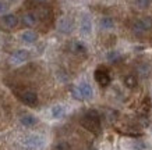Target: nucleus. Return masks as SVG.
<instances>
[{
	"mask_svg": "<svg viewBox=\"0 0 152 150\" xmlns=\"http://www.w3.org/2000/svg\"><path fill=\"white\" fill-rule=\"evenodd\" d=\"M21 38H23V41L25 43H34L38 39V35H37V32H34V31H25L21 35Z\"/></svg>",
	"mask_w": 152,
	"mask_h": 150,
	"instance_id": "nucleus-11",
	"label": "nucleus"
},
{
	"mask_svg": "<svg viewBox=\"0 0 152 150\" xmlns=\"http://www.w3.org/2000/svg\"><path fill=\"white\" fill-rule=\"evenodd\" d=\"M57 27H59V29H60L61 32L67 33V32L71 31V28H73V24H71V21H70V20L63 18V20H60V21H59Z\"/></svg>",
	"mask_w": 152,
	"mask_h": 150,
	"instance_id": "nucleus-9",
	"label": "nucleus"
},
{
	"mask_svg": "<svg viewBox=\"0 0 152 150\" xmlns=\"http://www.w3.org/2000/svg\"><path fill=\"white\" fill-rule=\"evenodd\" d=\"M81 125L87 131L98 135L101 132V118H99L96 111H88L84 114L83 118H81Z\"/></svg>",
	"mask_w": 152,
	"mask_h": 150,
	"instance_id": "nucleus-1",
	"label": "nucleus"
},
{
	"mask_svg": "<svg viewBox=\"0 0 152 150\" xmlns=\"http://www.w3.org/2000/svg\"><path fill=\"white\" fill-rule=\"evenodd\" d=\"M151 28H152V18H149V17H144V18L137 20L133 25L134 32H137V33L149 31Z\"/></svg>",
	"mask_w": 152,
	"mask_h": 150,
	"instance_id": "nucleus-2",
	"label": "nucleus"
},
{
	"mask_svg": "<svg viewBox=\"0 0 152 150\" xmlns=\"http://www.w3.org/2000/svg\"><path fill=\"white\" fill-rule=\"evenodd\" d=\"M28 57H29V54H28L27 50H17V51L13 53V57H11V59H13L14 61H17V63H23V61L28 60Z\"/></svg>",
	"mask_w": 152,
	"mask_h": 150,
	"instance_id": "nucleus-8",
	"label": "nucleus"
},
{
	"mask_svg": "<svg viewBox=\"0 0 152 150\" xmlns=\"http://www.w3.org/2000/svg\"><path fill=\"white\" fill-rule=\"evenodd\" d=\"M91 31H92L91 20L88 18V17H84L83 21H81V32H83L84 35H88V33H91Z\"/></svg>",
	"mask_w": 152,
	"mask_h": 150,
	"instance_id": "nucleus-10",
	"label": "nucleus"
},
{
	"mask_svg": "<svg viewBox=\"0 0 152 150\" xmlns=\"http://www.w3.org/2000/svg\"><path fill=\"white\" fill-rule=\"evenodd\" d=\"M20 99H21V101H23L24 104L31 106V107L38 104V96H37V93H34L32 91L23 92V93L20 95Z\"/></svg>",
	"mask_w": 152,
	"mask_h": 150,
	"instance_id": "nucleus-4",
	"label": "nucleus"
},
{
	"mask_svg": "<svg viewBox=\"0 0 152 150\" xmlns=\"http://www.w3.org/2000/svg\"><path fill=\"white\" fill-rule=\"evenodd\" d=\"M151 4V0H135V6L138 9H147Z\"/></svg>",
	"mask_w": 152,
	"mask_h": 150,
	"instance_id": "nucleus-16",
	"label": "nucleus"
},
{
	"mask_svg": "<svg viewBox=\"0 0 152 150\" xmlns=\"http://www.w3.org/2000/svg\"><path fill=\"white\" fill-rule=\"evenodd\" d=\"M101 27L105 28V29H110V28L115 27V21L109 17H105V18L101 20Z\"/></svg>",
	"mask_w": 152,
	"mask_h": 150,
	"instance_id": "nucleus-13",
	"label": "nucleus"
},
{
	"mask_svg": "<svg viewBox=\"0 0 152 150\" xmlns=\"http://www.w3.org/2000/svg\"><path fill=\"white\" fill-rule=\"evenodd\" d=\"M107 59L110 60V61H117V60H119V54H117L116 51H112L110 54L107 56Z\"/></svg>",
	"mask_w": 152,
	"mask_h": 150,
	"instance_id": "nucleus-18",
	"label": "nucleus"
},
{
	"mask_svg": "<svg viewBox=\"0 0 152 150\" xmlns=\"http://www.w3.org/2000/svg\"><path fill=\"white\" fill-rule=\"evenodd\" d=\"M38 22V15L35 13H27L23 15V24L25 27H34Z\"/></svg>",
	"mask_w": 152,
	"mask_h": 150,
	"instance_id": "nucleus-7",
	"label": "nucleus"
},
{
	"mask_svg": "<svg viewBox=\"0 0 152 150\" xmlns=\"http://www.w3.org/2000/svg\"><path fill=\"white\" fill-rule=\"evenodd\" d=\"M34 1H37V3H43V1H46V0H34Z\"/></svg>",
	"mask_w": 152,
	"mask_h": 150,
	"instance_id": "nucleus-20",
	"label": "nucleus"
},
{
	"mask_svg": "<svg viewBox=\"0 0 152 150\" xmlns=\"http://www.w3.org/2000/svg\"><path fill=\"white\" fill-rule=\"evenodd\" d=\"M6 10H7V4H6L4 1H0V14L4 13Z\"/></svg>",
	"mask_w": 152,
	"mask_h": 150,
	"instance_id": "nucleus-19",
	"label": "nucleus"
},
{
	"mask_svg": "<svg viewBox=\"0 0 152 150\" xmlns=\"http://www.w3.org/2000/svg\"><path fill=\"white\" fill-rule=\"evenodd\" d=\"M21 122H23L24 125H27V127H31V125H34V124L37 122V120H35V117H32V115L25 114L23 118H21Z\"/></svg>",
	"mask_w": 152,
	"mask_h": 150,
	"instance_id": "nucleus-14",
	"label": "nucleus"
},
{
	"mask_svg": "<svg viewBox=\"0 0 152 150\" xmlns=\"http://www.w3.org/2000/svg\"><path fill=\"white\" fill-rule=\"evenodd\" d=\"M0 25L4 29H13V28H15L18 25V18L15 15H13V14H6V15H3Z\"/></svg>",
	"mask_w": 152,
	"mask_h": 150,
	"instance_id": "nucleus-5",
	"label": "nucleus"
},
{
	"mask_svg": "<svg viewBox=\"0 0 152 150\" xmlns=\"http://www.w3.org/2000/svg\"><path fill=\"white\" fill-rule=\"evenodd\" d=\"M77 92H78V96L81 97H91L92 96V88L89 83L87 82H84V83H80V86L77 88Z\"/></svg>",
	"mask_w": 152,
	"mask_h": 150,
	"instance_id": "nucleus-6",
	"label": "nucleus"
},
{
	"mask_svg": "<svg viewBox=\"0 0 152 150\" xmlns=\"http://www.w3.org/2000/svg\"><path fill=\"white\" fill-rule=\"evenodd\" d=\"M94 75H95V81H96L101 86H107V85L110 83V75H109V71H107L106 68H103V67L98 68Z\"/></svg>",
	"mask_w": 152,
	"mask_h": 150,
	"instance_id": "nucleus-3",
	"label": "nucleus"
},
{
	"mask_svg": "<svg viewBox=\"0 0 152 150\" xmlns=\"http://www.w3.org/2000/svg\"><path fill=\"white\" fill-rule=\"evenodd\" d=\"M71 50H73L75 54L87 53V49H85V46H84L83 43H80V42H73V43H71Z\"/></svg>",
	"mask_w": 152,
	"mask_h": 150,
	"instance_id": "nucleus-12",
	"label": "nucleus"
},
{
	"mask_svg": "<svg viewBox=\"0 0 152 150\" xmlns=\"http://www.w3.org/2000/svg\"><path fill=\"white\" fill-rule=\"evenodd\" d=\"M124 83L129 88H134L137 85V78H135V75H127V77L124 78Z\"/></svg>",
	"mask_w": 152,
	"mask_h": 150,
	"instance_id": "nucleus-15",
	"label": "nucleus"
},
{
	"mask_svg": "<svg viewBox=\"0 0 152 150\" xmlns=\"http://www.w3.org/2000/svg\"><path fill=\"white\" fill-rule=\"evenodd\" d=\"M52 113H53V117H60V115L63 114V109L57 106V107H55V109H53V111H52Z\"/></svg>",
	"mask_w": 152,
	"mask_h": 150,
	"instance_id": "nucleus-17",
	"label": "nucleus"
}]
</instances>
